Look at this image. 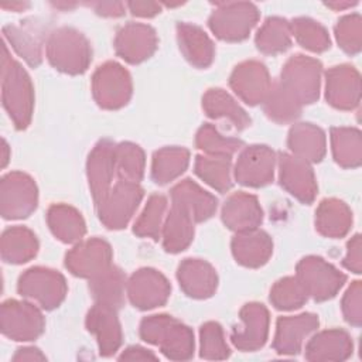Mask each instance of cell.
Masks as SVG:
<instances>
[{
  "label": "cell",
  "mask_w": 362,
  "mask_h": 362,
  "mask_svg": "<svg viewBox=\"0 0 362 362\" xmlns=\"http://www.w3.org/2000/svg\"><path fill=\"white\" fill-rule=\"evenodd\" d=\"M178 42L184 57L195 66H208L215 54V48L208 35L197 25L181 23L177 27Z\"/></svg>",
  "instance_id": "28"
},
{
  "label": "cell",
  "mask_w": 362,
  "mask_h": 362,
  "mask_svg": "<svg viewBox=\"0 0 362 362\" xmlns=\"http://www.w3.org/2000/svg\"><path fill=\"white\" fill-rule=\"evenodd\" d=\"M195 173L221 192L232 187L230 158L226 156H198L195 160Z\"/></svg>",
  "instance_id": "38"
},
{
  "label": "cell",
  "mask_w": 362,
  "mask_h": 362,
  "mask_svg": "<svg viewBox=\"0 0 362 362\" xmlns=\"http://www.w3.org/2000/svg\"><path fill=\"white\" fill-rule=\"evenodd\" d=\"M232 89L249 105L264 102L272 83L267 69L257 61H247L235 68L230 76Z\"/></svg>",
  "instance_id": "16"
},
{
  "label": "cell",
  "mask_w": 362,
  "mask_h": 362,
  "mask_svg": "<svg viewBox=\"0 0 362 362\" xmlns=\"http://www.w3.org/2000/svg\"><path fill=\"white\" fill-rule=\"evenodd\" d=\"M335 34L339 45L349 54H355L361 49V17L352 14L338 21Z\"/></svg>",
  "instance_id": "48"
},
{
  "label": "cell",
  "mask_w": 362,
  "mask_h": 362,
  "mask_svg": "<svg viewBox=\"0 0 362 362\" xmlns=\"http://www.w3.org/2000/svg\"><path fill=\"white\" fill-rule=\"evenodd\" d=\"M140 335L146 342L157 345L173 361H187L194 355L192 331L170 315H151L141 321Z\"/></svg>",
  "instance_id": "2"
},
{
  "label": "cell",
  "mask_w": 362,
  "mask_h": 362,
  "mask_svg": "<svg viewBox=\"0 0 362 362\" xmlns=\"http://www.w3.org/2000/svg\"><path fill=\"white\" fill-rule=\"evenodd\" d=\"M1 78L3 105L16 127L24 129L28 126L33 113V85L23 66L10 57L7 45H3Z\"/></svg>",
  "instance_id": "1"
},
{
  "label": "cell",
  "mask_w": 362,
  "mask_h": 362,
  "mask_svg": "<svg viewBox=\"0 0 362 362\" xmlns=\"http://www.w3.org/2000/svg\"><path fill=\"white\" fill-rule=\"evenodd\" d=\"M173 205L187 212L194 222H202L216 209V198L191 180H184L171 189Z\"/></svg>",
  "instance_id": "23"
},
{
  "label": "cell",
  "mask_w": 362,
  "mask_h": 362,
  "mask_svg": "<svg viewBox=\"0 0 362 362\" xmlns=\"http://www.w3.org/2000/svg\"><path fill=\"white\" fill-rule=\"evenodd\" d=\"M129 7L133 14L140 17H151L160 11V6L156 3H147V1H136L129 3Z\"/></svg>",
  "instance_id": "52"
},
{
  "label": "cell",
  "mask_w": 362,
  "mask_h": 362,
  "mask_svg": "<svg viewBox=\"0 0 362 362\" xmlns=\"http://www.w3.org/2000/svg\"><path fill=\"white\" fill-rule=\"evenodd\" d=\"M171 287L167 279L154 269L137 270L127 283V294L134 307L141 310L163 305Z\"/></svg>",
  "instance_id": "12"
},
{
  "label": "cell",
  "mask_w": 362,
  "mask_h": 362,
  "mask_svg": "<svg viewBox=\"0 0 362 362\" xmlns=\"http://www.w3.org/2000/svg\"><path fill=\"white\" fill-rule=\"evenodd\" d=\"M141 197L143 189L137 182L119 180L98 205L100 221L110 229L126 226Z\"/></svg>",
  "instance_id": "6"
},
{
  "label": "cell",
  "mask_w": 362,
  "mask_h": 362,
  "mask_svg": "<svg viewBox=\"0 0 362 362\" xmlns=\"http://www.w3.org/2000/svg\"><path fill=\"white\" fill-rule=\"evenodd\" d=\"M89 287L96 303L110 305L116 310L123 304L126 284L124 276L117 267L110 266L92 277Z\"/></svg>",
  "instance_id": "34"
},
{
  "label": "cell",
  "mask_w": 362,
  "mask_h": 362,
  "mask_svg": "<svg viewBox=\"0 0 362 362\" xmlns=\"http://www.w3.org/2000/svg\"><path fill=\"white\" fill-rule=\"evenodd\" d=\"M122 361H157V356L141 346H129L127 349L123 351V354L119 356Z\"/></svg>",
  "instance_id": "51"
},
{
  "label": "cell",
  "mask_w": 362,
  "mask_h": 362,
  "mask_svg": "<svg viewBox=\"0 0 362 362\" xmlns=\"http://www.w3.org/2000/svg\"><path fill=\"white\" fill-rule=\"evenodd\" d=\"M92 51L86 38L76 30L62 27L55 30L47 42V57L59 71L81 74L86 71Z\"/></svg>",
  "instance_id": "3"
},
{
  "label": "cell",
  "mask_w": 362,
  "mask_h": 362,
  "mask_svg": "<svg viewBox=\"0 0 362 362\" xmlns=\"http://www.w3.org/2000/svg\"><path fill=\"white\" fill-rule=\"evenodd\" d=\"M86 327L96 337L100 355L110 356L119 349L122 344V329L116 308L96 303L88 313Z\"/></svg>",
  "instance_id": "18"
},
{
  "label": "cell",
  "mask_w": 362,
  "mask_h": 362,
  "mask_svg": "<svg viewBox=\"0 0 362 362\" xmlns=\"http://www.w3.org/2000/svg\"><path fill=\"white\" fill-rule=\"evenodd\" d=\"M318 327V317L310 313L296 317H281L277 321L273 348L281 355L298 354L303 341Z\"/></svg>",
  "instance_id": "22"
},
{
  "label": "cell",
  "mask_w": 362,
  "mask_h": 362,
  "mask_svg": "<svg viewBox=\"0 0 362 362\" xmlns=\"http://www.w3.org/2000/svg\"><path fill=\"white\" fill-rule=\"evenodd\" d=\"M37 250L35 235L24 226L10 228L1 236V257L8 263H24L34 257Z\"/></svg>",
  "instance_id": "32"
},
{
  "label": "cell",
  "mask_w": 362,
  "mask_h": 362,
  "mask_svg": "<svg viewBox=\"0 0 362 362\" xmlns=\"http://www.w3.org/2000/svg\"><path fill=\"white\" fill-rule=\"evenodd\" d=\"M7 151H8V146H7V143L3 140V167L6 165V163H7V160H8V154H7Z\"/></svg>",
  "instance_id": "55"
},
{
  "label": "cell",
  "mask_w": 362,
  "mask_h": 362,
  "mask_svg": "<svg viewBox=\"0 0 362 362\" xmlns=\"http://www.w3.org/2000/svg\"><path fill=\"white\" fill-rule=\"evenodd\" d=\"M230 355L223 331L218 322H206L201 327V358L226 359Z\"/></svg>",
  "instance_id": "47"
},
{
  "label": "cell",
  "mask_w": 362,
  "mask_h": 362,
  "mask_svg": "<svg viewBox=\"0 0 362 362\" xmlns=\"http://www.w3.org/2000/svg\"><path fill=\"white\" fill-rule=\"evenodd\" d=\"M197 147L204 150L209 156H226L230 157L240 146L242 141L223 137L212 124H204L197 133Z\"/></svg>",
  "instance_id": "46"
},
{
  "label": "cell",
  "mask_w": 362,
  "mask_h": 362,
  "mask_svg": "<svg viewBox=\"0 0 362 362\" xmlns=\"http://www.w3.org/2000/svg\"><path fill=\"white\" fill-rule=\"evenodd\" d=\"M290 24L279 17H272L264 21L256 35L257 48L264 54H279L290 47Z\"/></svg>",
  "instance_id": "39"
},
{
  "label": "cell",
  "mask_w": 362,
  "mask_h": 362,
  "mask_svg": "<svg viewBox=\"0 0 362 362\" xmlns=\"http://www.w3.org/2000/svg\"><path fill=\"white\" fill-rule=\"evenodd\" d=\"M112 250L102 239H90L75 246L66 253L65 264L76 276L95 277L107 267H110Z\"/></svg>",
  "instance_id": "14"
},
{
  "label": "cell",
  "mask_w": 362,
  "mask_h": 362,
  "mask_svg": "<svg viewBox=\"0 0 362 362\" xmlns=\"http://www.w3.org/2000/svg\"><path fill=\"white\" fill-rule=\"evenodd\" d=\"M331 141L335 161L342 167H358L362 157L361 133L356 129L334 127Z\"/></svg>",
  "instance_id": "37"
},
{
  "label": "cell",
  "mask_w": 362,
  "mask_h": 362,
  "mask_svg": "<svg viewBox=\"0 0 362 362\" xmlns=\"http://www.w3.org/2000/svg\"><path fill=\"white\" fill-rule=\"evenodd\" d=\"M352 354V341L344 329H328L314 335L305 346L308 361H344Z\"/></svg>",
  "instance_id": "25"
},
{
  "label": "cell",
  "mask_w": 362,
  "mask_h": 362,
  "mask_svg": "<svg viewBox=\"0 0 362 362\" xmlns=\"http://www.w3.org/2000/svg\"><path fill=\"white\" fill-rule=\"evenodd\" d=\"M3 34L11 47L31 66H37L41 62V42L35 33L16 25H6L3 28Z\"/></svg>",
  "instance_id": "42"
},
{
  "label": "cell",
  "mask_w": 362,
  "mask_h": 362,
  "mask_svg": "<svg viewBox=\"0 0 362 362\" xmlns=\"http://www.w3.org/2000/svg\"><path fill=\"white\" fill-rule=\"evenodd\" d=\"M274 153L266 146H250L245 148L235 167V178L249 187H262L273 178Z\"/></svg>",
  "instance_id": "15"
},
{
  "label": "cell",
  "mask_w": 362,
  "mask_h": 362,
  "mask_svg": "<svg viewBox=\"0 0 362 362\" xmlns=\"http://www.w3.org/2000/svg\"><path fill=\"white\" fill-rule=\"evenodd\" d=\"M264 110L276 122H291L298 117L301 105L277 82L264 99Z\"/></svg>",
  "instance_id": "41"
},
{
  "label": "cell",
  "mask_w": 362,
  "mask_h": 362,
  "mask_svg": "<svg viewBox=\"0 0 362 362\" xmlns=\"http://www.w3.org/2000/svg\"><path fill=\"white\" fill-rule=\"evenodd\" d=\"M115 163L119 180L139 182L144 171V154L133 143H122L115 148Z\"/></svg>",
  "instance_id": "40"
},
{
  "label": "cell",
  "mask_w": 362,
  "mask_h": 362,
  "mask_svg": "<svg viewBox=\"0 0 362 362\" xmlns=\"http://www.w3.org/2000/svg\"><path fill=\"white\" fill-rule=\"evenodd\" d=\"M222 219L228 228L238 232L256 229L262 222V209L256 197L236 192L226 199L222 209Z\"/></svg>",
  "instance_id": "26"
},
{
  "label": "cell",
  "mask_w": 362,
  "mask_h": 362,
  "mask_svg": "<svg viewBox=\"0 0 362 362\" xmlns=\"http://www.w3.org/2000/svg\"><path fill=\"white\" fill-rule=\"evenodd\" d=\"M157 47V37L151 27L130 23L122 27L115 40L116 52L127 62L137 64L148 58Z\"/></svg>",
  "instance_id": "19"
},
{
  "label": "cell",
  "mask_w": 362,
  "mask_h": 362,
  "mask_svg": "<svg viewBox=\"0 0 362 362\" xmlns=\"http://www.w3.org/2000/svg\"><path fill=\"white\" fill-rule=\"evenodd\" d=\"M342 311L345 320L354 325H359L362 320L361 308V281H354V284L346 290L342 300Z\"/></svg>",
  "instance_id": "49"
},
{
  "label": "cell",
  "mask_w": 362,
  "mask_h": 362,
  "mask_svg": "<svg viewBox=\"0 0 362 362\" xmlns=\"http://www.w3.org/2000/svg\"><path fill=\"white\" fill-rule=\"evenodd\" d=\"M189 153L181 147H165L154 153L151 175L158 184L173 181L182 174L188 165Z\"/></svg>",
  "instance_id": "36"
},
{
  "label": "cell",
  "mask_w": 362,
  "mask_h": 362,
  "mask_svg": "<svg viewBox=\"0 0 362 362\" xmlns=\"http://www.w3.org/2000/svg\"><path fill=\"white\" fill-rule=\"evenodd\" d=\"M47 221L52 233L62 242L72 243L85 235V222L81 214L68 205H52Z\"/></svg>",
  "instance_id": "35"
},
{
  "label": "cell",
  "mask_w": 362,
  "mask_h": 362,
  "mask_svg": "<svg viewBox=\"0 0 362 362\" xmlns=\"http://www.w3.org/2000/svg\"><path fill=\"white\" fill-rule=\"evenodd\" d=\"M320 76L321 64L298 54L286 62L279 83L303 106L318 98Z\"/></svg>",
  "instance_id": "4"
},
{
  "label": "cell",
  "mask_w": 362,
  "mask_h": 362,
  "mask_svg": "<svg viewBox=\"0 0 362 362\" xmlns=\"http://www.w3.org/2000/svg\"><path fill=\"white\" fill-rule=\"evenodd\" d=\"M167 208V199L154 194L150 197L143 214L134 223V233L139 236H148L153 239H158L161 232V222L164 216V211Z\"/></svg>",
  "instance_id": "44"
},
{
  "label": "cell",
  "mask_w": 362,
  "mask_h": 362,
  "mask_svg": "<svg viewBox=\"0 0 362 362\" xmlns=\"http://www.w3.org/2000/svg\"><path fill=\"white\" fill-rule=\"evenodd\" d=\"M288 147L307 163L320 161L325 154V134L311 123H298L288 133Z\"/></svg>",
  "instance_id": "29"
},
{
  "label": "cell",
  "mask_w": 362,
  "mask_h": 362,
  "mask_svg": "<svg viewBox=\"0 0 362 362\" xmlns=\"http://www.w3.org/2000/svg\"><path fill=\"white\" fill-rule=\"evenodd\" d=\"M92 90L96 102L105 109H117L127 103L132 95L129 72L116 62L99 66L92 79Z\"/></svg>",
  "instance_id": "10"
},
{
  "label": "cell",
  "mask_w": 362,
  "mask_h": 362,
  "mask_svg": "<svg viewBox=\"0 0 362 362\" xmlns=\"http://www.w3.org/2000/svg\"><path fill=\"white\" fill-rule=\"evenodd\" d=\"M359 74L349 65L332 66L327 72V100L338 109H352L359 103Z\"/></svg>",
  "instance_id": "21"
},
{
  "label": "cell",
  "mask_w": 362,
  "mask_h": 362,
  "mask_svg": "<svg viewBox=\"0 0 362 362\" xmlns=\"http://www.w3.org/2000/svg\"><path fill=\"white\" fill-rule=\"evenodd\" d=\"M18 293L37 301L42 308L51 310L64 300L66 283L62 274L44 267L28 269L18 280Z\"/></svg>",
  "instance_id": "8"
},
{
  "label": "cell",
  "mask_w": 362,
  "mask_h": 362,
  "mask_svg": "<svg viewBox=\"0 0 362 362\" xmlns=\"http://www.w3.org/2000/svg\"><path fill=\"white\" fill-rule=\"evenodd\" d=\"M257 17L252 3H221L209 18V27L222 40L239 41L247 37Z\"/></svg>",
  "instance_id": "9"
},
{
  "label": "cell",
  "mask_w": 362,
  "mask_h": 362,
  "mask_svg": "<svg viewBox=\"0 0 362 362\" xmlns=\"http://www.w3.org/2000/svg\"><path fill=\"white\" fill-rule=\"evenodd\" d=\"M116 146L109 140L99 141L88 158V178L96 206L112 188V178L116 173Z\"/></svg>",
  "instance_id": "17"
},
{
  "label": "cell",
  "mask_w": 362,
  "mask_h": 362,
  "mask_svg": "<svg viewBox=\"0 0 362 362\" xmlns=\"http://www.w3.org/2000/svg\"><path fill=\"white\" fill-rule=\"evenodd\" d=\"M308 294L297 277H286L277 281L270 291V301L279 310L301 307Z\"/></svg>",
  "instance_id": "45"
},
{
  "label": "cell",
  "mask_w": 362,
  "mask_h": 362,
  "mask_svg": "<svg viewBox=\"0 0 362 362\" xmlns=\"http://www.w3.org/2000/svg\"><path fill=\"white\" fill-rule=\"evenodd\" d=\"M194 221L181 208L171 205L165 223L163 226V243L167 252H181L192 240Z\"/></svg>",
  "instance_id": "33"
},
{
  "label": "cell",
  "mask_w": 362,
  "mask_h": 362,
  "mask_svg": "<svg viewBox=\"0 0 362 362\" xmlns=\"http://www.w3.org/2000/svg\"><path fill=\"white\" fill-rule=\"evenodd\" d=\"M45 355L41 354L38 348L34 346H25L17 349V352L13 356V361H45Z\"/></svg>",
  "instance_id": "53"
},
{
  "label": "cell",
  "mask_w": 362,
  "mask_h": 362,
  "mask_svg": "<svg viewBox=\"0 0 362 362\" xmlns=\"http://www.w3.org/2000/svg\"><path fill=\"white\" fill-rule=\"evenodd\" d=\"M37 206V187L24 173H10L0 182V212L6 219L28 216Z\"/></svg>",
  "instance_id": "5"
},
{
  "label": "cell",
  "mask_w": 362,
  "mask_h": 362,
  "mask_svg": "<svg viewBox=\"0 0 362 362\" xmlns=\"http://www.w3.org/2000/svg\"><path fill=\"white\" fill-rule=\"evenodd\" d=\"M307 294L321 301L331 298L345 283V274L338 272L332 264L317 256L304 257L297 264L296 276Z\"/></svg>",
  "instance_id": "7"
},
{
  "label": "cell",
  "mask_w": 362,
  "mask_h": 362,
  "mask_svg": "<svg viewBox=\"0 0 362 362\" xmlns=\"http://www.w3.org/2000/svg\"><path fill=\"white\" fill-rule=\"evenodd\" d=\"M204 110L214 119H228L235 129L242 130L250 124V117L223 89H209L202 99Z\"/></svg>",
  "instance_id": "30"
},
{
  "label": "cell",
  "mask_w": 362,
  "mask_h": 362,
  "mask_svg": "<svg viewBox=\"0 0 362 362\" xmlns=\"http://www.w3.org/2000/svg\"><path fill=\"white\" fill-rule=\"evenodd\" d=\"M96 10L103 16H120L123 14V4L122 3H99L96 4Z\"/></svg>",
  "instance_id": "54"
},
{
  "label": "cell",
  "mask_w": 362,
  "mask_h": 362,
  "mask_svg": "<svg viewBox=\"0 0 362 362\" xmlns=\"http://www.w3.org/2000/svg\"><path fill=\"white\" fill-rule=\"evenodd\" d=\"M242 324L235 327L232 342L240 351L262 348L269 334V313L263 304L250 303L240 310Z\"/></svg>",
  "instance_id": "13"
},
{
  "label": "cell",
  "mask_w": 362,
  "mask_h": 362,
  "mask_svg": "<svg viewBox=\"0 0 362 362\" xmlns=\"http://www.w3.org/2000/svg\"><path fill=\"white\" fill-rule=\"evenodd\" d=\"M317 229L329 238L344 236L352 223V214L349 208L338 199H324L318 209L315 218Z\"/></svg>",
  "instance_id": "31"
},
{
  "label": "cell",
  "mask_w": 362,
  "mask_h": 362,
  "mask_svg": "<svg viewBox=\"0 0 362 362\" xmlns=\"http://www.w3.org/2000/svg\"><path fill=\"white\" fill-rule=\"evenodd\" d=\"M290 28L297 41L310 51L321 52L329 47V37L325 28L311 18H296Z\"/></svg>",
  "instance_id": "43"
},
{
  "label": "cell",
  "mask_w": 362,
  "mask_h": 362,
  "mask_svg": "<svg viewBox=\"0 0 362 362\" xmlns=\"http://www.w3.org/2000/svg\"><path fill=\"white\" fill-rule=\"evenodd\" d=\"M344 266L354 273H361V236L355 235L348 243Z\"/></svg>",
  "instance_id": "50"
},
{
  "label": "cell",
  "mask_w": 362,
  "mask_h": 362,
  "mask_svg": "<svg viewBox=\"0 0 362 362\" xmlns=\"http://www.w3.org/2000/svg\"><path fill=\"white\" fill-rule=\"evenodd\" d=\"M279 165L281 185L301 202H311L317 192V184L308 163L296 156L281 154Z\"/></svg>",
  "instance_id": "20"
},
{
  "label": "cell",
  "mask_w": 362,
  "mask_h": 362,
  "mask_svg": "<svg viewBox=\"0 0 362 362\" xmlns=\"http://www.w3.org/2000/svg\"><path fill=\"white\" fill-rule=\"evenodd\" d=\"M182 290L195 298H205L214 294L218 277L214 267L201 259H185L177 273Z\"/></svg>",
  "instance_id": "24"
},
{
  "label": "cell",
  "mask_w": 362,
  "mask_h": 362,
  "mask_svg": "<svg viewBox=\"0 0 362 362\" xmlns=\"http://www.w3.org/2000/svg\"><path fill=\"white\" fill-rule=\"evenodd\" d=\"M1 332L14 341L35 339L44 329V317L37 307L25 301L8 300L0 311Z\"/></svg>",
  "instance_id": "11"
},
{
  "label": "cell",
  "mask_w": 362,
  "mask_h": 362,
  "mask_svg": "<svg viewBox=\"0 0 362 362\" xmlns=\"http://www.w3.org/2000/svg\"><path fill=\"white\" fill-rule=\"evenodd\" d=\"M270 236L257 229L239 232L232 240V252L236 260L249 267H259L267 262L272 255Z\"/></svg>",
  "instance_id": "27"
}]
</instances>
